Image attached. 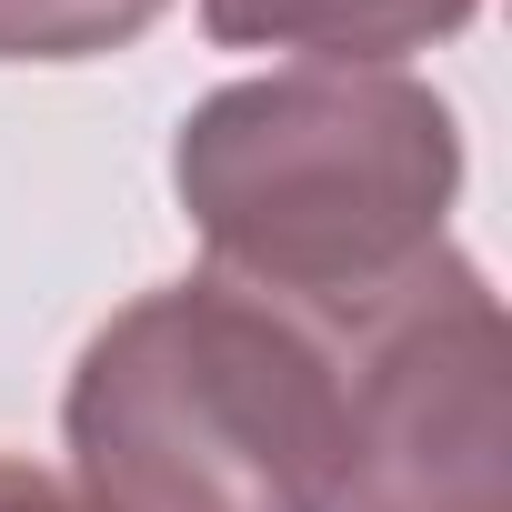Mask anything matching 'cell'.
<instances>
[{"mask_svg":"<svg viewBox=\"0 0 512 512\" xmlns=\"http://www.w3.org/2000/svg\"><path fill=\"white\" fill-rule=\"evenodd\" d=\"M81 512H332L342 372L231 282L141 292L71 372Z\"/></svg>","mask_w":512,"mask_h":512,"instance_id":"2","label":"cell"},{"mask_svg":"<svg viewBox=\"0 0 512 512\" xmlns=\"http://www.w3.org/2000/svg\"><path fill=\"white\" fill-rule=\"evenodd\" d=\"M482 0H201L211 41L231 51H312L322 71L352 61H402L442 31H462Z\"/></svg>","mask_w":512,"mask_h":512,"instance_id":"4","label":"cell"},{"mask_svg":"<svg viewBox=\"0 0 512 512\" xmlns=\"http://www.w3.org/2000/svg\"><path fill=\"white\" fill-rule=\"evenodd\" d=\"M161 21V0H0V61H91Z\"/></svg>","mask_w":512,"mask_h":512,"instance_id":"5","label":"cell"},{"mask_svg":"<svg viewBox=\"0 0 512 512\" xmlns=\"http://www.w3.org/2000/svg\"><path fill=\"white\" fill-rule=\"evenodd\" d=\"M332 512H512L502 302L452 251L352 312Z\"/></svg>","mask_w":512,"mask_h":512,"instance_id":"3","label":"cell"},{"mask_svg":"<svg viewBox=\"0 0 512 512\" xmlns=\"http://www.w3.org/2000/svg\"><path fill=\"white\" fill-rule=\"evenodd\" d=\"M171 181L221 272L352 322L442 251L462 131L422 81L282 71L211 91L181 121Z\"/></svg>","mask_w":512,"mask_h":512,"instance_id":"1","label":"cell"}]
</instances>
